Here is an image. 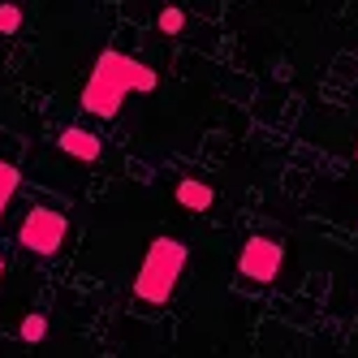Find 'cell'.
Instances as JSON below:
<instances>
[{
	"label": "cell",
	"mask_w": 358,
	"mask_h": 358,
	"mask_svg": "<svg viewBox=\"0 0 358 358\" xmlns=\"http://www.w3.org/2000/svg\"><path fill=\"white\" fill-rule=\"evenodd\" d=\"M17 186H22V173L9 160H0V216H5V208H9V199L17 194Z\"/></svg>",
	"instance_id": "52a82bcc"
},
{
	"label": "cell",
	"mask_w": 358,
	"mask_h": 358,
	"mask_svg": "<svg viewBox=\"0 0 358 358\" xmlns=\"http://www.w3.org/2000/svg\"><path fill=\"white\" fill-rule=\"evenodd\" d=\"M182 27H186V13L182 9H160V31L164 35H182Z\"/></svg>",
	"instance_id": "30bf717a"
},
{
	"label": "cell",
	"mask_w": 358,
	"mask_h": 358,
	"mask_svg": "<svg viewBox=\"0 0 358 358\" xmlns=\"http://www.w3.org/2000/svg\"><path fill=\"white\" fill-rule=\"evenodd\" d=\"M22 341H27V345H35V341H43L48 337V315H27V320H22Z\"/></svg>",
	"instance_id": "ba28073f"
},
{
	"label": "cell",
	"mask_w": 358,
	"mask_h": 358,
	"mask_svg": "<svg viewBox=\"0 0 358 358\" xmlns=\"http://www.w3.org/2000/svg\"><path fill=\"white\" fill-rule=\"evenodd\" d=\"M0 276H5V259H0Z\"/></svg>",
	"instance_id": "8fae6325"
},
{
	"label": "cell",
	"mask_w": 358,
	"mask_h": 358,
	"mask_svg": "<svg viewBox=\"0 0 358 358\" xmlns=\"http://www.w3.org/2000/svg\"><path fill=\"white\" fill-rule=\"evenodd\" d=\"M156 87H160V78H156L151 65L125 57V52H99L91 78L83 87V108L91 117H117V108L125 104V95L156 91Z\"/></svg>",
	"instance_id": "6da1fadb"
},
{
	"label": "cell",
	"mask_w": 358,
	"mask_h": 358,
	"mask_svg": "<svg viewBox=\"0 0 358 358\" xmlns=\"http://www.w3.org/2000/svg\"><path fill=\"white\" fill-rule=\"evenodd\" d=\"M65 234H69V220H65V212L35 208V212H27V220H22V229H17V242L27 246L31 255H57V250L65 246Z\"/></svg>",
	"instance_id": "3957f363"
},
{
	"label": "cell",
	"mask_w": 358,
	"mask_h": 358,
	"mask_svg": "<svg viewBox=\"0 0 358 358\" xmlns=\"http://www.w3.org/2000/svg\"><path fill=\"white\" fill-rule=\"evenodd\" d=\"M280 259H285L280 242H272V238H246V246H242V255H238V272H242L246 280L272 285L276 272H280Z\"/></svg>",
	"instance_id": "277c9868"
},
{
	"label": "cell",
	"mask_w": 358,
	"mask_h": 358,
	"mask_svg": "<svg viewBox=\"0 0 358 358\" xmlns=\"http://www.w3.org/2000/svg\"><path fill=\"white\" fill-rule=\"evenodd\" d=\"M173 199L182 203L186 212H208L212 208V186H203V182H194V177H186V182H177Z\"/></svg>",
	"instance_id": "8992f818"
},
{
	"label": "cell",
	"mask_w": 358,
	"mask_h": 358,
	"mask_svg": "<svg viewBox=\"0 0 358 358\" xmlns=\"http://www.w3.org/2000/svg\"><path fill=\"white\" fill-rule=\"evenodd\" d=\"M17 31H22V9L0 5V35H17Z\"/></svg>",
	"instance_id": "9c48e42d"
},
{
	"label": "cell",
	"mask_w": 358,
	"mask_h": 358,
	"mask_svg": "<svg viewBox=\"0 0 358 358\" xmlns=\"http://www.w3.org/2000/svg\"><path fill=\"white\" fill-rule=\"evenodd\" d=\"M61 151H65V156H73V160H83V164H95L104 147H99V138H95L91 130L69 125V130H61Z\"/></svg>",
	"instance_id": "5b68a950"
},
{
	"label": "cell",
	"mask_w": 358,
	"mask_h": 358,
	"mask_svg": "<svg viewBox=\"0 0 358 358\" xmlns=\"http://www.w3.org/2000/svg\"><path fill=\"white\" fill-rule=\"evenodd\" d=\"M186 255L190 250L177 242V238H156V242H151V250L143 255L138 276H134V298H143L151 306L169 302L173 289H177V276H182V268H186Z\"/></svg>",
	"instance_id": "7a4b0ae2"
}]
</instances>
